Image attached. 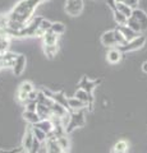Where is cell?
Segmentation results:
<instances>
[{
    "mask_svg": "<svg viewBox=\"0 0 147 153\" xmlns=\"http://www.w3.org/2000/svg\"><path fill=\"white\" fill-rule=\"evenodd\" d=\"M127 26L131 28V30H133L136 33H138V35H141L142 32V27L140 25V22L137 21V19L134 17H131V18H128V22H127Z\"/></svg>",
    "mask_w": 147,
    "mask_h": 153,
    "instance_id": "cell-24",
    "label": "cell"
},
{
    "mask_svg": "<svg viewBox=\"0 0 147 153\" xmlns=\"http://www.w3.org/2000/svg\"><path fill=\"white\" fill-rule=\"evenodd\" d=\"M116 30L122 33L123 37L125 38V41H127V42H128V41H131V40H133V38H136L137 36H138V33H136L133 30H131V28L128 27L127 25H124V26H118V27H116Z\"/></svg>",
    "mask_w": 147,
    "mask_h": 153,
    "instance_id": "cell-16",
    "label": "cell"
},
{
    "mask_svg": "<svg viewBox=\"0 0 147 153\" xmlns=\"http://www.w3.org/2000/svg\"><path fill=\"white\" fill-rule=\"evenodd\" d=\"M97 84H100V80H97V79H96V80H92V79L87 78V76H83V78L79 80L78 87H79L81 89L86 91V92H88V93H92L93 89L96 88Z\"/></svg>",
    "mask_w": 147,
    "mask_h": 153,
    "instance_id": "cell-8",
    "label": "cell"
},
{
    "mask_svg": "<svg viewBox=\"0 0 147 153\" xmlns=\"http://www.w3.org/2000/svg\"><path fill=\"white\" fill-rule=\"evenodd\" d=\"M128 147H129V144H128V142L127 140H118L115 144H114V148H113V151L114 152H125L128 151Z\"/></svg>",
    "mask_w": 147,
    "mask_h": 153,
    "instance_id": "cell-27",
    "label": "cell"
},
{
    "mask_svg": "<svg viewBox=\"0 0 147 153\" xmlns=\"http://www.w3.org/2000/svg\"><path fill=\"white\" fill-rule=\"evenodd\" d=\"M17 100H18V102L26 105L28 102V93L22 92V91H18L17 92Z\"/></svg>",
    "mask_w": 147,
    "mask_h": 153,
    "instance_id": "cell-30",
    "label": "cell"
},
{
    "mask_svg": "<svg viewBox=\"0 0 147 153\" xmlns=\"http://www.w3.org/2000/svg\"><path fill=\"white\" fill-rule=\"evenodd\" d=\"M53 100H54V102L61 105V106H64L65 108H68V97H65V94L63 92H54Z\"/></svg>",
    "mask_w": 147,
    "mask_h": 153,
    "instance_id": "cell-22",
    "label": "cell"
},
{
    "mask_svg": "<svg viewBox=\"0 0 147 153\" xmlns=\"http://www.w3.org/2000/svg\"><path fill=\"white\" fill-rule=\"evenodd\" d=\"M101 44L105 47H110V49L114 46H118V42L115 38V31L110 30V31L104 32L101 36Z\"/></svg>",
    "mask_w": 147,
    "mask_h": 153,
    "instance_id": "cell-7",
    "label": "cell"
},
{
    "mask_svg": "<svg viewBox=\"0 0 147 153\" xmlns=\"http://www.w3.org/2000/svg\"><path fill=\"white\" fill-rule=\"evenodd\" d=\"M122 59H123V52L118 49V47H111V49L107 51V54H106L107 63H110L113 65L120 63Z\"/></svg>",
    "mask_w": 147,
    "mask_h": 153,
    "instance_id": "cell-11",
    "label": "cell"
},
{
    "mask_svg": "<svg viewBox=\"0 0 147 153\" xmlns=\"http://www.w3.org/2000/svg\"><path fill=\"white\" fill-rule=\"evenodd\" d=\"M68 108L69 111H82V110L87 108V105L82 102L77 97H68Z\"/></svg>",
    "mask_w": 147,
    "mask_h": 153,
    "instance_id": "cell-13",
    "label": "cell"
},
{
    "mask_svg": "<svg viewBox=\"0 0 147 153\" xmlns=\"http://www.w3.org/2000/svg\"><path fill=\"white\" fill-rule=\"evenodd\" d=\"M114 31H115V38H116L118 46H120V45H124L125 42H127V41H125V38L123 37V35H122V33H120L119 31L116 30V28H115V30H114Z\"/></svg>",
    "mask_w": 147,
    "mask_h": 153,
    "instance_id": "cell-31",
    "label": "cell"
},
{
    "mask_svg": "<svg viewBox=\"0 0 147 153\" xmlns=\"http://www.w3.org/2000/svg\"><path fill=\"white\" fill-rule=\"evenodd\" d=\"M113 153H125V152H114V151H113Z\"/></svg>",
    "mask_w": 147,
    "mask_h": 153,
    "instance_id": "cell-38",
    "label": "cell"
},
{
    "mask_svg": "<svg viewBox=\"0 0 147 153\" xmlns=\"http://www.w3.org/2000/svg\"><path fill=\"white\" fill-rule=\"evenodd\" d=\"M115 1H116V4H118V3H125V0H115Z\"/></svg>",
    "mask_w": 147,
    "mask_h": 153,
    "instance_id": "cell-37",
    "label": "cell"
},
{
    "mask_svg": "<svg viewBox=\"0 0 147 153\" xmlns=\"http://www.w3.org/2000/svg\"><path fill=\"white\" fill-rule=\"evenodd\" d=\"M45 147H46V153H64L63 149L60 148V146L58 144V142H56V138L53 134L49 135V139L46 140Z\"/></svg>",
    "mask_w": 147,
    "mask_h": 153,
    "instance_id": "cell-10",
    "label": "cell"
},
{
    "mask_svg": "<svg viewBox=\"0 0 147 153\" xmlns=\"http://www.w3.org/2000/svg\"><path fill=\"white\" fill-rule=\"evenodd\" d=\"M59 51V45H44V52L49 59H53L54 56H56Z\"/></svg>",
    "mask_w": 147,
    "mask_h": 153,
    "instance_id": "cell-23",
    "label": "cell"
},
{
    "mask_svg": "<svg viewBox=\"0 0 147 153\" xmlns=\"http://www.w3.org/2000/svg\"><path fill=\"white\" fill-rule=\"evenodd\" d=\"M42 41H44V45H56L59 42V36L53 33L51 31H49L42 37Z\"/></svg>",
    "mask_w": 147,
    "mask_h": 153,
    "instance_id": "cell-21",
    "label": "cell"
},
{
    "mask_svg": "<svg viewBox=\"0 0 147 153\" xmlns=\"http://www.w3.org/2000/svg\"><path fill=\"white\" fill-rule=\"evenodd\" d=\"M132 17H134L137 21L140 22V25L142 27V31L143 32L147 31V13L145 10L136 8V9H133V14H132Z\"/></svg>",
    "mask_w": 147,
    "mask_h": 153,
    "instance_id": "cell-14",
    "label": "cell"
},
{
    "mask_svg": "<svg viewBox=\"0 0 147 153\" xmlns=\"http://www.w3.org/2000/svg\"><path fill=\"white\" fill-rule=\"evenodd\" d=\"M97 1H100V0H97Z\"/></svg>",
    "mask_w": 147,
    "mask_h": 153,
    "instance_id": "cell-40",
    "label": "cell"
},
{
    "mask_svg": "<svg viewBox=\"0 0 147 153\" xmlns=\"http://www.w3.org/2000/svg\"><path fill=\"white\" fill-rule=\"evenodd\" d=\"M50 31L53 33H55V35L60 36V35H63V33L65 32V25L64 23H61V22H53Z\"/></svg>",
    "mask_w": 147,
    "mask_h": 153,
    "instance_id": "cell-26",
    "label": "cell"
},
{
    "mask_svg": "<svg viewBox=\"0 0 147 153\" xmlns=\"http://www.w3.org/2000/svg\"><path fill=\"white\" fill-rule=\"evenodd\" d=\"M138 3H140V0H125V4L129 5L132 9H136L138 7Z\"/></svg>",
    "mask_w": 147,
    "mask_h": 153,
    "instance_id": "cell-34",
    "label": "cell"
},
{
    "mask_svg": "<svg viewBox=\"0 0 147 153\" xmlns=\"http://www.w3.org/2000/svg\"><path fill=\"white\" fill-rule=\"evenodd\" d=\"M45 1H49V0H21L12 8V10L7 14V17L9 21L26 25L34 17L36 8Z\"/></svg>",
    "mask_w": 147,
    "mask_h": 153,
    "instance_id": "cell-1",
    "label": "cell"
},
{
    "mask_svg": "<svg viewBox=\"0 0 147 153\" xmlns=\"http://www.w3.org/2000/svg\"><path fill=\"white\" fill-rule=\"evenodd\" d=\"M35 126L40 128L42 131H45L47 135H50V134H53V130H54V124L51 123L50 119H46V120H40L39 123L36 124Z\"/></svg>",
    "mask_w": 147,
    "mask_h": 153,
    "instance_id": "cell-17",
    "label": "cell"
},
{
    "mask_svg": "<svg viewBox=\"0 0 147 153\" xmlns=\"http://www.w3.org/2000/svg\"><path fill=\"white\" fill-rule=\"evenodd\" d=\"M23 151V147H18V148H13V149H3L0 148V153H19Z\"/></svg>",
    "mask_w": 147,
    "mask_h": 153,
    "instance_id": "cell-32",
    "label": "cell"
},
{
    "mask_svg": "<svg viewBox=\"0 0 147 153\" xmlns=\"http://www.w3.org/2000/svg\"><path fill=\"white\" fill-rule=\"evenodd\" d=\"M34 140H35V137H34V133H32V126L30 125V126H27L25 135H23V139H22L23 151L30 152V149L32 148V144H34Z\"/></svg>",
    "mask_w": 147,
    "mask_h": 153,
    "instance_id": "cell-6",
    "label": "cell"
},
{
    "mask_svg": "<svg viewBox=\"0 0 147 153\" xmlns=\"http://www.w3.org/2000/svg\"><path fill=\"white\" fill-rule=\"evenodd\" d=\"M74 97H77L78 100H81L82 102L86 103L90 110L92 108V106H93V96H92V93H88V92H86V91L78 88L77 92H75V94H74Z\"/></svg>",
    "mask_w": 147,
    "mask_h": 153,
    "instance_id": "cell-9",
    "label": "cell"
},
{
    "mask_svg": "<svg viewBox=\"0 0 147 153\" xmlns=\"http://www.w3.org/2000/svg\"><path fill=\"white\" fill-rule=\"evenodd\" d=\"M18 91H22V92H26L30 94L32 91H35V85L32 84L31 82H28V80H26V82H22L21 85L18 87Z\"/></svg>",
    "mask_w": 147,
    "mask_h": 153,
    "instance_id": "cell-29",
    "label": "cell"
},
{
    "mask_svg": "<svg viewBox=\"0 0 147 153\" xmlns=\"http://www.w3.org/2000/svg\"><path fill=\"white\" fill-rule=\"evenodd\" d=\"M26 64H27V57H26V55H23V54L18 55L17 59H16V63H14L13 68H12L13 74L16 75V76L22 75V73L26 69Z\"/></svg>",
    "mask_w": 147,
    "mask_h": 153,
    "instance_id": "cell-5",
    "label": "cell"
},
{
    "mask_svg": "<svg viewBox=\"0 0 147 153\" xmlns=\"http://www.w3.org/2000/svg\"><path fill=\"white\" fill-rule=\"evenodd\" d=\"M36 112H37V115L40 116L41 120L51 119V116H53V111H51V108H50L49 106H46V105H42V103H37Z\"/></svg>",
    "mask_w": 147,
    "mask_h": 153,
    "instance_id": "cell-15",
    "label": "cell"
},
{
    "mask_svg": "<svg viewBox=\"0 0 147 153\" xmlns=\"http://www.w3.org/2000/svg\"><path fill=\"white\" fill-rule=\"evenodd\" d=\"M113 14H114V19H115V22L118 23V26H124V25H127L128 18L124 16V14H122L119 10L113 12Z\"/></svg>",
    "mask_w": 147,
    "mask_h": 153,
    "instance_id": "cell-28",
    "label": "cell"
},
{
    "mask_svg": "<svg viewBox=\"0 0 147 153\" xmlns=\"http://www.w3.org/2000/svg\"><path fill=\"white\" fill-rule=\"evenodd\" d=\"M32 126V133H34V137L36 138L37 140H39L40 143H46V140L49 139V135L45 133V131H42L40 128H37V126H35V125H31Z\"/></svg>",
    "mask_w": 147,
    "mask_h": 153,
    "instance_id": "cell-19",
    "label": "cell"
},
{
    "mask_svg": "<svg viewBox=\"0 0 147 153\" xmlns=\"http://www.w3.org/2000/svg\"><path fill=\"white\" fill-rule=\"evenodd\" d=\"M23 119H25L30 125H36V124L41 120L36 111H28V110H25V112H23Z\"/></svg>",
    "mask_w": 147,
    "mask_h": 153,
    "instance_id": "cell-18",
    "label": "cell"
},
{
    "mask_svg": "<svg viewBox=\"0 0 147 153\" xmlns=\"http://www.w3.org/2000/svg\"><path fill=\"white\" fill-rule=\"evenodd\" d=\"M19 153H28V152H25V151H22V152H19Z\"/></svg>",
    "mask_w": 147,
    "mask_h": 153,
    "instance_id": "cell-39",
    "label": "cell"
},
{
    "mask_svg": "<svg viewBox=\"0 0 147 153\" xmlns=\"http://www.w3.org/2000/svg\"><path fill=\"white\" fill-rule=\"evenodd\" d=\"M84 124H86V117H84L83 110L82 111H72L69 114L68 123H67V125H65L67 134L72 133L74 129H77V128H82Z\"/></svg>",
    "mask_w": 147,
    "mask_h": 153,
    "instance_id": "cell-2",
    "label": "cell"
},
{
    "mask_svg": "<svg viewBox=\"0 0 147 153\" xmlns=\"http://www.w3.org/2000/svg\"><path fill=\"white\" fill-rule=\"evenodd\" d=\"M83 0H65L64 9L68 16L70 17H77L83 10Z\"/></svg>",
    "mask_w": 147,
    "mask_h": 153,
    "instance_id": "cell-4",
    "label": "cell"
},
{
    "mask_svg": "<svg viewBox=\"0 0 147 153\" xmlns=\"http://www.w3.org/2000/svg\"><path fill=\"white\" fill-rule=\"evenodd\" d=\"M36 107H37V102L36 101L26 103V110H28V111H36Z\"/></svg>",
    "mask_w": 147,
    "mask_h": 153,
    "instance_id": "cell-33",
    "label": "cell"
},
{
    "mask_svg": "<svg viewBox=\"0 0 147 153\" xmlns=\"http://www.w3.org/2000/svg\"><path fill=\"white\" fill-rule=\"evenodd\" d=\"M106 1H107L109 8H110L113 12H115L116 10V1H115V0H106Z\"/></svg>",
    "mask_w": 147,
    "mask_h": 153,
    "instance_id": "cell-35",
    "label": "cell"
},
{
    "mask_svg": "<svg viewBox=\"0 0 147 153\" xmlns=\"http://www.w3.org/2000/svg\"><path fill=\"white\" fill-rule=\"evenodd\" d=\"M56 142H58V144L60 146V148L63 149L64 153H69L70 140H69V138H68V134H65V135H61V137H58V138H56Z\"/></svg>",
    "mask_w": 147,
    "mask_h": 153,
    "instance_id": "cell-20",
    "label": "cell"
},
{
    "mask_svg": "<svg viewBox=\"0 0 147 153\" xmlns=\"http://www.w3.org/2000/svg\"><path fill=\"white\" fill-rule=\"evenodd\" d=\"M146 42H147L146 36L141 33V35H138L136 38H133V40L125 42L124 45L118 46V49H119L123 52V54H125V52H132V51H136V50L142 49V47L146 45Z\"/></svg>",
    "mask_w": 147,
    "mask_h": 153,
    "instance_id": "cell-3",
    "label": "cell"
},
{
    "mask_svg": "<svg viewBox=\"0 0 147 153\" xmlns=\"http://www.w3.org/2000/svg\"><path fill=\"white\" fill-rule=\"evenodd\" d=\"M142 71H143V73H146L147 74V61H143V63H142Z\"/></svg>",
    "mask_w": 147,
    "mask_h": 153,
    "instance_id": "cell-36",
    "label": "cell"
},
{
    "mask_svg": "<svg viewBox=\"0 0 147 153\" xmlns=\"http://www.w3.org/2000/svg\"><path fill=\"white\" fill-rule=\"evenodd\" d=\"M17 56L18 55L16 52H12V51H7L5 54H1L0 55V57H1V66L3 68H13Z\"/></svg>",
    "mask_w": 147,
    "mask_h": 153,
    "instance_id": "cell-12",
    "label": "cell"
},
{
    "mask_svg": "<svg viewBox=\"0 0 147 153\" xmlns=\"http://www.w3.org/2000/svg\"><path fill=\"white\" fill-rule=\"evenodd\" d=\"M116 10H119L122 14H124L127 18H131L132 14H133V9L129 5H127L125 3H118L116 4Z\"/></svg>",
    "mask_w": 147,
    "mask_h": 153,
    "instance_id": "cell-25",
    "label": "cell"
}]
</instances>
